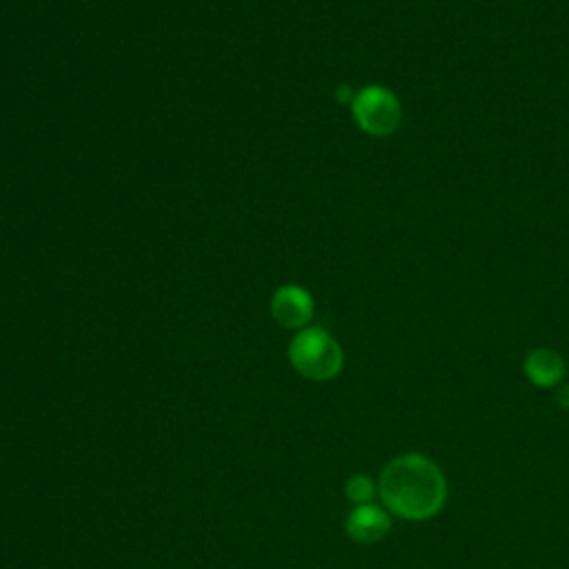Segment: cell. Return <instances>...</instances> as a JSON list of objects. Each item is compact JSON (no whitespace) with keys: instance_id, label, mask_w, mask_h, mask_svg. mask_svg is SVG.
Wrapping results in <instances>:
<instances>
[{"instance_id":"8992f818","label":"cell","mask_w":569,"mask_h":569,"mask_svg":"<svg viewBox=\"0 0 569 569\" xmlns=\"http://www.w3.org/2000/svg\"><path fill=\"white\" fill-rule=\"evenodd\" d=\"M565 371H567L565 360L553 349L540 347L529 351L525 358V373L536 387H542V389L558 387L565 378Z\"/></svg>"},{"instance_id":"52a82bcc","label":"cell","mask_w":569,"mask_h":569,"mask_svg":"<svg viewBox=\"0 0 569 569\" xmlns=\"http://www.w3.org/2000/svg\"><path fill=\"white\" fill-rule=\"evenodd\" d=\"M373 491H376V487H373L371 478H369V476H365V473H356V476H351V478L347 480V485H345V493H347V498H349L351 502H356V505H365V502H369V500H371V496H373Z\"/></svg>"},{"instance_id":"7a4b0ae2","label":"cell","mask_w":569,"mask_h":569,"mask_svg":"<svg viewBox=\"0 0 569 569\" xmlns=\"http://www.w3.org/2000/svg\"><path fill=\"white\" fill-rule=\"evenodd\" d=\"M289 360L309 380H329L342 369L340 345L320 327H307L289 345Z\"/></svg>"},{"instance_id":"277c9868","label":"cell","mask_w":569,"mask_h":569,"mask_svg":"<svg viewBox=\"0 0 569 569\" xmlns=\"http://www.w3.org/2000/svg\"><path fill=\"white\" fill-rule=\"evenodd\" d=\"M345 529L351 540H356L360 545H373L389 533L391 516L382 507L365 502L349 511Z\"/></svg>"},{"instance_id":"5b68a950","label":"cell","mask_w":569,"mask_h":569,"mask_svg":"<svg viewBox=\"0 0 569 569\" xmlns=\"http://www.w3.org/2000/svg\"><path fill=\"white\" fill-rule=\"evenodd\" d=\"M271 313L282 327L298 329L311 318L313 300L307 293V289L296 284H284L271 298Z\"/></svg>"},{"instance_id":"3957f363","label":"cell","mask_w":569,"mask_h":569,"mask_svg":"<svg viewBox=\"0 0 569 569\" xmlns=\"http://www.w3.org/2000/svg\"><path fill=\"white\" fill-rule=\"evenodd\" d=\"M353 120L369 136H389L402 120V107L393 91L380 84L360 89L351 100Z\"/></svg>"},{"instance_id":"ba28073f","label":"cell","mask_w":569,"mask_h":569,"mask_svg":"<svg viewBox=\"0 0 569 569\" xmlns=\"http://www.w3.org/2000/svg\"><path fill=\"white\" fill-rule=\"evenodd\" d=\"M556 405H558L560 409H569V385H565V387H560V389L556 391Z\"/></svg>"},{"instance_id":"6da1fadb","label":"cell","mask_w":569,"mask_h":569,"mask_svg":"<svg viewBox=\"0 0 569 569\" xmlns=\"http://www.w3.org/2000/svg\"><path fill=\"white\" fill-rule=\"evenodd\" d=\"M378 493L389 513L402 520H429L447 502V478L425 453H402L387 462L378 480Z\"/></svg>"}]
</instances>
